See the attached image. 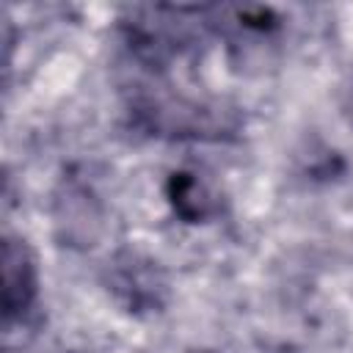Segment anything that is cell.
Returning <instances> with one entry per match:
<instances>
[{
  "mask_svg": "<svg viewBox=\"0 0 353 353\" xmlns=\"http://www.w3.org/2000/svg\"><path fill=\"white\" fill-rule=\"evenodd\" d=\"M39 292L36 256L25 240L6 237L3 243V317L11 323L25 314Z\"/></svg>",
  "mask_w": 353,
  "mask_h": 353,
  "instance_id": "1",
  "label": "cell"
},
{
  "mask_svg": "<svg viewBox=\"0 0 353 353\" xmlns=\"http://www.w3.org/2000/svg\"><path fill=\"white\" fill-rule=\"evenodd\" d=\"M168 196H171L174 210L190 223H199L218 212V196L196 174H188V171L174 174L168 185Z\"/></svg>",
  "mask_w": 353,
  "mask_h": 353,
  "instance_id": "2",
  "label": "cell"
},
{
  "mask_svg": "<svg viewBox=\"0 0 353 353\" xmlns=\"http://www.w3.org/2000/svg\"><path fill=\"white\" fill-rule=\"evenodd\" d=\"M204 353H215V350H204Z\"/></svg>",
  "mask_w": 353,
  "mask_h": 353,
  "instance_id": "3",
  "label": "cell"
}]
</instances>
